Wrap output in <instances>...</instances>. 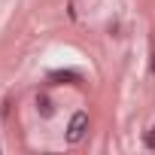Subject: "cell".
<instances>
[{
	"mask_svg": "<svg viewBox=\"0 0 155 155\" xmlns=\"http://www.w3.org/2000/svg\"><path fill=\"white\" fill-rule=\"evenodd\" d=\"M85 134H88V113H73L67 125V143H82Z\"/></svg>",
	"mask_w": 155,
	"mask_h": 155,
	"instance_id": "obj_1",
	"label": "cell"
},
{
	"mask_svg": "<svg viewBox=\"0 0 155 155\" xmlns=\"http://www.w3.org/2000/svg\"><path fill=\"white\" fill-rule=\"evenodd\" d=\"M146 146H149V149H155V125H152V128H149V134H146Z\"/></svg>",
	"mask_w": 155,
	"mask_h": 155,
	"instance_id": "obj_2",
	"label": "cell"
},
{
	"mask_svg": "<svg viewBox=\"0 0 155 155\" xmlns=\"http://www.w3.org/2000/svg\"><path fill=\"white\" fill-rule=\"evenodd\" d=\"M49 79H76V73H52Z\"/></svg>",
	"mask_w": 155,
	"mask_h": 155,
	"instance_id": "obj_3",
	"label": "cell"
},
{
	"mask_svg": "<svg viewBox=\"0 0 155 155\" xmlns=\"http://www.w3.org/2000/svg\"><path fill=\"white\" fill-rule=\"evenodd\" d=\"M152 73H155V43H152Z\"/></svg>",
	"mask_w": 155,
	"mask_h": 155,
	"instance_id": "obj_4",
	"label": "cell"
}]
</instances>
